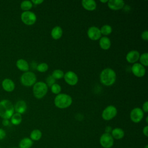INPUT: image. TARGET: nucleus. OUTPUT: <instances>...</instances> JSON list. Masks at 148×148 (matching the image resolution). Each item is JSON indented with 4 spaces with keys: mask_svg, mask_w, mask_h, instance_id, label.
<instances>
[{
    "mask_svg": "<svg viewBox=\"0 0 148 148\" xmlns=\"http://www.w3.org/2000/svg\"><path fill=\"white\" fill-rule=\"evenodd\" d=\"M99 77L100 82L102 84L110 86L114 83L116 79V74L113 69L106 68L102 71Z\"/></svg>",
    "mask_w": 148,
    "mask_h": 148,
    "instance_id": "nucleus-1",
    "label": "nucleus"
},
{
    "mask_svg": "<svg viewBox=\"0 0 148 148\" xmlns=\"http://www.w3.org/2000/svg\"><path fill=\"white\" fill-rule=\"evenodd\" d=\"M14 106L8 99L0 101V116L3 119H9L14 114Z\"/></svg>",
    "mask_w": 148,
    "mask_h": 148,
    "instance_id": "nucleus-2",
    "label": "nucleus"
},
{
    "mask_svg": "<svg viewBox=\"0 0 148 148\" xmlns=\"http://www.w3.org/2000/svg\"><path fill=\"white\" fill-rule=\"evenodd\" d=\"M54 105L60 109H65L69 107L72 103V97L66 94H59L57 95L54 100Z\"/></svg>",
    "mask_w": 148,
    "mask_h": 148,
    "instance_id": "nucleus-3",
    "label": "nucleus"
},
{
    "mask_svg": "<svg viewBox=\"0 0 148 148\" xmlns=\"http://www.w3.org/2000/svg\"><path fill=\"white\" fill-rule=\"evenodd\" d=\"M48 86L46 83L38 82L33 86L32 91L34 95L38 99L42 98L47 92Z\"/></svg>",
    "mask_w": 148,
    "mask_h": 148,
    "instance_id": "nucleus-4",
    "label": "nucleus"
},
{
    "mask_svg": "<svg viewBox=\"0 0 148 148\" xmlns=\"http://www.w3.org/2000/svg\"><path fill=\"white\" fill-rule=\"evenodd\" d=\"M20 81L22 84L29 87L34 85L36 83V77L34 72L27 71L21 75Z\"/></svg>",
    "mask_w": 148,
    "mask_h": 148,
    "instance_id": "nucleus-5",
    "label": "nucleus"
},
{
    "mask_svg": "<svg viewBox=\"0 0 148 148\" xmlns=\"http://www.w3.org/2000/svg\"><path fill=\"white\" fill-rule=\"evenodd\" d=\"M21 20L25 24L31 25L36 22V16L31 11H25L23 12L21 14Z\"/></svg>",
    "mask_w": 148,
    "mask_h": 148,
    "instance_id": "nucleus-6",
    "label": "nucleus"
},
{
    "mask_svg": "<svg viewBox=\"0 0 148 148\" xmlns=\"http://www.w3.org/2000/svg\"><path fill=\"white\" fill-rule=\"evenodd\" d=\"M117 113V109L113 105L107 106L102 113V117L103 120L109 121L113 119Z\"/></svg>",
    "mask_w": 148,
    "mask_h": 148,
    "instance_id": "nucleus-7",
    "label": "nucleus"
},
{
    "mask_svg": "<svg viewBox=\"0 0 148 148\" xmlns=\"http://www.w3.org/2000/svg\"><path fill=\"white\" fill-rule=\"evenodd\" d=\"M99 143L103 148H111L114 144V139L110 134L105 132L101 136Z\"/></svg>",
    "mask_w": 148,
    "mask_h": 148,
    "instance_id": "nucleus-8",
    "label": "nucleus"
},
{
    "mask_svg": "<svg viewBox=\"0 0 148 148\" xmlns=\"http://www.w3.org/2000/svg\"><path fill=\"white\" fill-rule=\"evenodd\" d=\"M130 119L135 123H139L143 119L144 112L139 108H134L130 112Z\"/></svg>",
    "mask_w": 148,
    "mask_h": 148,
    "instance_id": "nucleus-9",
    "label": "nucleus"
},
{
    "mask_svg": "<svg viewBox=\"0 0 148 148\" xmlns=\"http://www.w3.org/2000/svg\"><path fill=\"white\" fill-rule=\"evenodd\" d=\"M64 80L65 82L71 86H75L78 82V76L73 71H68L66 72L64 76Z\"/></svg>",
    "mask_w": 148,
    "mask_h": 148,
    "instance_id": "nucleus-10",
    "label": "nucleus"
},
{
    "mask_svg": "<svg viewBox=\"0 0 148 148\" xmlns=\"http://www.w3.org/2000/svg\"><path fill=\"white\" fill-rule=\"evenodd\" d=\"M131 71L132 73L138 77H143L146 73L145 66L140 63H134L131 67Z\"/></svg>",
    "mask_w": 148,
    "mask_h": 148,
    "instance_id": "nucleus-11",
    "label": "nucleus"
},
{
    "mask_svg": "<svg viewBox=\"0 0 148 148\" xmlns=\"http://www.w3.org/2000/svg\"><path fill=\"white\" fill-rule=\"evenodd\" d=\"M101 35L100 29L97 27H90L87 30L88 37L92 40H97L100 39L101 38Z\"/></svg>",
    "mask_w": 148,
    "mask_h": 148,
    "instance_id": "nucleus-12",
    "label": "nucleus"
},
{
    "mask_svg": "<svg viewBox=\"0 0 148 148\" xmlns=\"http://www.w3.org/2000/svg\"><path fill=\"white\" fill-rule=\"evenodd\" d=\"M125 2L123 0H109L108 1V7L113 10L121 9L124 6Z\"/></svg>",
    "mask_w": 148,
    "mask_h": 148,
    "instance_id": "nucleus-13",
    "label": "nucleus"
},
{
    "mask_svg": "<svg viewBox=\"0 0 148 148\" xmlns=\"http://www.w3.org/2000/svg\"><path fill=\"white\" fill-rule=\"evenodd\" d=\"M140 54L137 50H131L129 51L126 55V60L132 64L135 63L139 60Z\"/></svg>",
    "mask_w": 148,
    "mask_h": 148,
    "instance_id": "nucleus-14",
    "label": "nucleus"
},
{
    "mask_svg": "<svg viewBox=\"0 0 148 148\" xmlns=\"http://www.w3.org/2000/svg\"><path fill=\"white\" fill-rule=\"evenodd\" d=\"M2 86L4 90L8 92H12L15 88V84L13 80L10 79H5L2 82Z\"/></svg>",
    "mask_w": 148,
    "mask_h": 148,
    "instance_id": "nucleus-15",
    "label": "nucleus"
},
{
    "mask_svg": "<svg viewBox=\"0 0 148 148\" xmlns=\"http://www.w3.org/2000/svg\"><path fill=\"white\" fill-rule=\"evenodd\" d=\"M27 108V104L24 101L20 100L16 102L15 105L14 106V109L16 112V113H18L19 114H23L25 113Z\"/></svg>",
    "mask_w": 148,
    "mask_h": 148,
    "instance_id": "nucleus-16",
    "label": "nucleus"
},
{
    "mask_svg": "<svg viewBox=\"0 0 148 148\" xmlns=\"http://www.w3.org/2000/svg\"><path fill=\"white\" fill-rule=\"evenodd\" d=\"M82 5L88 11L94 10L97 8V3L94 0H83L82 1Z\"/></svg>",
    "mask_w": 148,
    "mask_h": 148,
    "instance_id": "nucleus-17",
    "label": "nucleus"
},
{
    "mask_svg": "<svg viewBox=\"0 0 148 148\" xmlns=\"http://www.w3.org/2000/svg\"><path fill=\"white\" fill-rule=\"evenodd\" d=\"M16 66L18 69L23 72H27L29 70V64L24 59H18L16 61Z\"/></svg>",
    "mask_w": 148,
    "mask_h": 148,
    "instance_id": "nucleus-18",
    "label": "nucleus"
},
{
    "mask_svg": "<svg viewBox=\"0 0 148 148\" xmlns=\"http://www.w3.org/2000/svg\"><path fill=\"white\" fill-rule=\"evenodd\" d=\"M110 134L113 139L119 140L122 139L124 136L125 133L123 129L120 128H115L112 130Z\"/></svg>",
    "mask_w": 148,
    "mask_h": 148,
    "instance_id": "nucleus-19",
    "label": "nucleus"
},
{
    "mask_svg": "<svg viewBox=\"0 0 148 148\" xmlns=\"http://www.w3.org/2000/svg\"><path fill=\"white\" fill-rule=\"evenodd\" d=\"M99 46L103 50H108L111 46V42L109 38L106 36H102L99 40Z\"/></svg>",
    "mask_w": 148,
    "mask_h": 148,
    "instance_id": "nucleus-20",
    "label": "nucleus"
},
{
    "mask_svg": "<svg viewBox=\"0 0 148 148\" xmlns=\"http://www.w3.org/2000/svg\"><path fill=\"white\" fill-rule=\"evenodd\" d=\"M62 35V29L60 26H56L53 28L51 31V36L54 39H60Z\"/></svg>",
    "mask_w": 148,
    "mask_h": 148,
    "instance_id": "nucleus-21",
    "label": "nucleus"
},
{
    "mask_svg": "<svg viewBox=\"0 0 148 148\" xmlns=\"http://www.w3.org/2000/svg\"><path fill=\"white\" fill-rule=\"evenodd\" d=\"M33 145V141L29 138H24L19 142V148H31Z\"/></svg>",
    "mask_w": 148,
    "mask_h": 148,
    "instance_id": "nucleus-22",
    "label": "nucleus"
},
{
    "mask_svg": "<svg viewBox=\"0 0 148 148\" xmlns=\"http://www.w3.org/2000/svg\"><path fill=\"white\" fill-rule=\"evenodd\" d=\"M42 136V133L40 130L38 129L34 130L30 134V139L33 141H38L40 139Z\"/></svg>",
    "mask_w": 148,
    "mask_h": 148,
    "instance_id": "nucleus-23",
    "label": "nucleus"
},
{
    "mask_svg": "<svg viewBox=\"0 0 148 148\" xmlns=\"http://www.w3.org/2000/svg\"><path fill=\"white\" fill-rule=\"evenodd\" d=\"M11 119V123L13 125H17L20 124L21 123L22 121V116L20 114L18 113H14L12 116L10 118Z\"/></svg>",
    "mask_w": 148,
    "mask_h": 148,
    "instance_id": "nucleus-24",
    "label": "nucleus"
},
{
    "mask_svg": "<svg viewBox=\"0 0 148 148\" xmlns=\"http://www.w3.org/2000/svg\"><path fill=\"white\" fill-rule=\"evenodd\" d=\"M32 7V3L31 1H24L20 4L21 9L25 11H29Z\"/></svg>",
    "mask_w": 148,
    "mask_h": 148,
    "instance_id": "nucleus-25",
    "label": "nucleus"
},
{
    "mask_svg": "<svg viewBox=\"0 0 148 148\" xmlns=\"http://www.w3.org/2000/svg\"><path fill=\"white\" fill-rule=\"evenodd\" d=\"M100 31L101 34H103L104 35H108L112 33V28L110 25L105 24L103 25L100 29Z\"/></svg>",
    "mask_w": 148,
    "mask_h": 148,
    "instance_id": "nucleus-26",
    "label": "nucleus"
},
{
    "mask_svg": "<svg viewBox=\"0 0 148 148\" xmlns=\"http://www.w3.org/2000/svg\"><path fill=\"white\" fill-rule=\"evenodd\" d=\"M51 76L55 80L56 79H60L64 77V73L62 70L58 69H56V70L53 71V72H52Z\"/></svg>",
    "mask_w": 148,
    "mask_h": 148,
    "instance_id": "nucleus-27",
    "label": "nucleus"
},
{
    "mask_svg": "<svg viewBox=\"0 0 148 148\" xmlns=\"http://www.w3.org/2000/svg\"><path fill=\"white\" fill-rule=\"evenodd\" d=\"M148 53H144L140 55L139 57V61L140 62V64H142L143 66H147L148 65Z\"/></svg>",
    "mask_w": 148,
    "mask_h": 148,
    "instance_id": "nucleus-28",
    "label": "nucleus"
},
{
    "mask_svg": "<svg viewBox=\"0 0 148 148\" xmlns=\"http://www.w3.org/2000/svg\"><path fill=\"white\" fill-rule=\"evenodd\" d=\"M51 91L53 94L58 95L60 94V92L61 91V87L60 84L55 83L51 86Z\"/></svg>",
    "mask_w": 148,
    "mask_h": 148,
    "instance_id": "nucleus-29",
    "label": "nucleus"
},
{
    "mask_svg": "<svg viewBox=\"0 0 148 148\" xmlns=\"http://www.w3.org/2000/svg\"><path fill=\"white\" fill-rule=\"evenodd\" d=\"M48 68H49V66L45 62H42L38 64L36 67L37 71L40 72H45L48 70Z\"/></svg>",
    "mask_w": 148,
    "mask_h": 148,
    "instance_id": "nucleus-30",
    "label": "nucleus"
},
{
    "mask_svg": "<svg viewBox=\"0 0 148 148\" xmlns=\"http://www.w3.org/2000/svg\"><path fill=\"white\" fill-rule=\"evenodd\" d=\"M46 84L49 86H51L54 83H55V79L52 76H49L46 79Z\"/></svg>",
    "mask_w": 148,
    "mask_h": 148,
    "instance_id": "nucleus-31",
    "label": "nucleus"
},
{
    "mask_svg": "<svg viewBox=\"0 0 148 148\" xmlns=\"http://www.w3.org/2000/svg\"><path fill=\"white\" fill-rule=\"evenodd\" d=\"M141 38L142 39L145 40H148V31L147 30H145L143 32H142L141 34Z\"/></svg>",
    "mask_w": 148,
    "mask_h": 148,
    "instance_id": "nucleus-32",
    "label": "nucleus"
},
{
    "mask_svg": "<svg viewBox=\"0 0 148 148\" xmlns=\"http://www.w3.org/2000/svg\"><path fill=\"white\" fill-rule=\"evenodd\" d=\"M142 110H143V112L147 113L148 112V102L147 101H145L143 103V104L142 105Z\"/></svg>",
    "mask_w": 148,
    "mask_h": 148,
    "instance_id": "nucleus-33",
    "label": "nucleus"
},
{
    "mask_svg": "<svg viewBox=\"0 0 148 148\" xmlns=\"http://www.w3.org/2000/svg\"><path fill=\"white\" fill-rule=\"evenodd\" d=\"M6 132L2 128H0V140L3 139L6 136Z\"/></svg>",
    "mask_w": 148,
    "mask_h": 148,
    "instance_id": "nucleus-34",
    "label": "nucleus"
},
{
    "mask_svg": "<svg viewBox=\"0 0 148 148\" xmlns=\"http://www.w3.org/2000/svg\"><path fill=\"white\" fill-rule=\"evenodd\" d=\"M143 135L146 137L148 136V126L147 125H146L143 128Z\"/></svg>",
    "mask_w": 148,
    "mask_h": 148,
    "instance_id": "nucleus-35",
    "label": "nucleus"
},
{
    "mask_svg": "<svg viewBox=\"0 0 148 148\" xmlns=\"http://www.w3.org/2000/svg\"><path fill=\"white\" fill-rule=\"evenodd\" d=\"M31 2L32 4L34 3L35 5H39L43 2V0H32Z\"/></svg>",
    "mask_w": 148,
    "mask_h": 148,
    "instance_id": "nucleus-36",
    "label": "nucleus"
},
{
    "mask_svg": "<svg viewBox=\"0 0 148 148\" xmlns=\"http://www.w3.org/2000/svg\"><path fill=\"white\" fill-rule=\"evenodd\" d=\"M2 123L4 126H8L9 125L10 122H9V119H3Z\"/></svg>",
    "mask_w": 148,
    "mask_h": 148,
    "instance_id": "nucleus-37",
    "label": "nucleus"
},
{
    "mask_svg": "<svg viewBox=\"0 0 148 148\" xmlns=\"http://www.w3.org/2000/svg\"><path fill=\"white\" fill-rule=\"evenodd\" d=\"M112 128L110 126H108L106 127L105 129V133H108V134H110V132H112Z\"/></svg>",
    "mask_w": 148,
    "mask_h": 148,
    "instance_id": "nucleus-38",
    "label": "nucleus"
},
{
    "mask_svg": "<svg viewBox=\"0 0 148 148\" xmlns=\"http://www.w3.org/2000/svg\"><path fill=\"white\" fill-rule=\"evenodd\" d=\"M108 0H100V2H102V3H106V2H108Z\"/></svg>",
    "mask_w": 148,
    "mask_h": 148,
    "instance_id": "nucleus-39",
    "label": "nucleus"
},
{
    "mask_svg": "<svg viewBox=\"0 0 148 148\" xmlns=\"http://www.w3.org/2000/svg\"><path fill=\"white\" fill-rule=\"evenodd\" d=\"M147 119H148V117H147H147H146V123H148V121H147Z\"/></svg>",
    "mask_w": 148,
    "mask_h": 148,
    "instance_id": "nucleus-40",
    "label": "nucleus"
},
{
    "mask_svg": "<svg viewBox=\"0 0 148 148\" xmlns=\"http://www.w3.org/2000/svg\"><path fill=\"white\" fill-rule=\"evenodd\" d=\"M144 148H148V145H146Z\"/></svg>",
    "mask_w": 148,
    "mask_h": 148,
    "instance_id": "nucleus-41",
    "label": "nucleus"
},
{
    "mask_svg": "<svg viewBox=\"0 0 148 148\" xmlns=\"http://www.w3.org/2000/svg\"><path fill=\"white\" fill-rule=\"evenodd\" d=\"M12 148H18V147H12Z\"/></svg>",
    "mask_w": 148,
    "mask_h": 148,
    "instance_id": "nucleus-42",
    "label": "nucleus"
},
{
    "mask_svg": "<svg viewBox=\"0 0 148 148\" xmlns=\"http://www.w3.org/2000/svg\"><path fill=\"white\" fill-rule=\"evenodd\" d=\"M0 148H1V147H0Z\"/></svg>",
    "mask_w": 148,
    "mask_h": 148,
    "instance_id": "nucleus-43",
    "label": "nucleus"
}]
</instances>
